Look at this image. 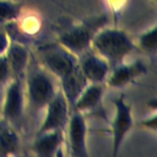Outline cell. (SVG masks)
Wrapping results in <instances>:
<instances>
[{"label": "cell", "mask_w": 157, "mask_h": 157, "mask_svg": "<svg viewBox=\"0 0 157 157\" xmlns=\"http://www.w3.org/2000/svg\"><path fill=\"white\" fill-rule=\"evenodd\" d=\"M23 83L26 103L33 114L43 110L59 90L55 77L32 58L26 70Z\"/></svg>", "instance_id": "cell-1"}, {"label": "cell", "mask_w": 157, "mask_h": 157, "mask_svg": "<svg viewBox=\"0 0 157 157\" xmlns=\"http://www.w3.org/2000/svg\"><path fill=\"white\" fill-rule=\"evenodd\" d=\"M91 49L102 56L110 67L124 61L136 47L132 37L118 27H102L91 42Z\"/></svg>", "instance_id": "cell-2"}, {"label": "cell", "mask_w": 157, "mask_h": 157, "mask_svg": "<svg viewBox=\"0 0 157 157\" xmlns=\"http://www.w3.org/2000/svg\"><path fill=\"white\" fill-rule=\"evenodd\" d=\"M107 22L108 16L105 13H99L85 18L78 23L69 25L60 29L56 37V42L78 56L91 48V42L94 34L102 27H104Z\"/></svg>", "instance_id": "cell-3"}, {"label": "cell", "mask_w": 157, "mask_h": 157, "mask_svg": "<svg viewBox=\"0 0 157 157\" xmlns=\"http://www.w3.org/2000/svg\"><path fill=\"white\" fill-rule=\"evenodd\" d=\"M38 61L55 78L63 77L77 66V56L58 42L39 47Z\"/></svg>", "instance_id": "cell-4"}, {"label": "cell", "mask_w": 157, "mask_h": 157, "mask_svg": "<svg viewBox=\"0 0 157 157\" xmlns=\"http://www.w3.org/2000/svg\"><path fill=\"white\" fill-rule=\"evenodd\" d=\"M25 78L12 77L6 83V90L2 93V101L0 107L1 119L15 126L16 129L21 125L26 97H25Z\"/></svg>", "instance_id": "cell-5"}, {"label": "cell", "mask_w": 157, "mask_h": 157, "mask_svg": "<svg viewBox=\"0 0 157 157\" xmlns=\"http://www.w3.org/2000/svg\"><path fill=\"white\" fill-rule=\"evenodd\" d=\"M113 104H114V117L110 123V132H112V155L115 157L126 135L131 131L134 126V119H132L131 104L126 102L125 94H120L119 97L114 98Z\"/></svg>", "instance_id": "cell-6"}, {"label": "cell", "mask_w": 157, "mask_h": 157, "mask_svg": "<svg viewBox=\"0 0 157 157\" xmlns=\"http://www.w3.org/2000/svg\"><path fill=\"white\" fill-rule=\"evenodd\" d=\"M67 140L69 153L72 157H87V123L83 113L71 110L67 124L64 129Z\"/></svg>", "instance_id": "cell-7"}, {"label": "cell", "mask_w": 157, "mask_h": 157, "mask_svg": "<svg viewBox=\"0 0 157 157\" xmlns=\"http://www.w3.org/2000/svg\"><path fill=\"white\" fill-rule=\"evenodd\" d=\"M44 110H45V115L37 132L50 131L55 129H65L71 109L60 90L56 91L54 97L45 105Z\"/></svg>", "instance_id": "cell-8"}, {"label": "cell", "mask_w": 157, "mask_h": 157, "mask_svg": "<svg viewBox=\"0 0 157 157\" xmlns=\"http://www.w3.org/2000/svg\"><path fill=\"white\" fill-rule=\"evenodd\" d=\"M146 72H147V65L141 60L128 64L121 61L115 66L110 67L109 74L104 82L110 88H121L134 82L136 78H139Z\"/></svg>", "instance_id": "cell-9"}, {"label": "cell", "mask_w": 157, "mask_h": 157, "mask_svg": "<svg viewBox=\"0 0 157 157\" xmlns=\"http://www.w3.org/2000/svg\"><path fill=\"white\" fill-rule=\"evenodd\" d=\"M77 65L88 82H104L110 66L91 48L77 56Z\"/></svg>", "instance_id": "cell-10"}, {"label": "cell", "mask_w": 157, "mask_h": 157, "mask_svg": "<svg viewBox=\"0 0 157 157\" xmlns=\"http://www.w3.org/2000/svg\"><path fill=\"white\" fill-rule=\"evenodd\" d=\"M5 55L7 58V63L10 66L11 78L12 77L25 78L26 70H27L29 60L32 58L28 47L23 42L10 38Z\"/></svg>", "instance_id": "cell-11"}, {"label": "cell", "mask_w": 157, "mask_h": 157, "mask_svg": "<svg viewBox=\"0 0 157 157\" xmlns=\"http://www.w3.org/2000/svg\"><path fill=\"white\" fill-rule=\"evenodd\" d=\"M64 140H65L64 129L37 132L32 142V151L40 157L58 156L59 150L63 148Z\"/></svg>", "instance_id": "cell-12"}, {"label": "cell", "mask_w": 157, "mask_h": 157, "mask_svg": "<svg viewBox=\"0 0 157 157\" xmlns=\"http://www.w3.org/2000/svg\"><path fill=\"white\" fill-rule=\"evenodd\" d=\"M104 87V82H88L71 105V110L85 113L96 109L102 102Z\"/></svg>", "instance_id": "cell-13"}, {"label": "cell", "mask_w": 157, "mask_h": 157, "mask_svg": "<svg viewBox=\"0 0 157 157\" xmlns=\"http://www.w3.org/2000/svg\"><path fill=\"white\" fill-rule=\"evenodd\" d=\"M58 81H59V90L64 94V97L67 101L70 109H71V105L74 104V102L76 101L78 94L82 92L85 86L88 83V81L85 78V76L80 71L78 65L69 74L58 78Z\"/></svg>", "instance_id": "cell-14"}, {"label": "cell", "mask_w": 157, "mask_h": 157, "mask_svg": "<svg viewBox=\"0 0 157 157\" xmlns=\"http://www.w3.org/2000/svg\"><path fill=\"white\" fill-rule=\"evenodd\" d=\"M20 136L17 129L5 121L0 120V156H12L18 153Z\"/></svg>", "instance_id": "cell-15"}, {"label": "cell", "mask_w": 157, "mask_h": 157, "mask_svg": "<svg viewBox=\"0 0 157 157\" xmlns=\"http://www.w3.org/2000/svg\"><path fill=\"white\" fill-rule=\"evenodd\" d=\"M135 47L147 55H153L157 52V25L155 23L148 29L140 33L136 38Z\"/></svg>", "instance_id": "cell-16"}, {"label": "cell", "mask_w": 157, "mask_h": 157, "mask_svg": "<svg viewBox=\"0 0 157 157\" xmlns=\"http://www.w3.org/2000/svg\"><path fill=\"white\" fill-rule=\"evenodd\" d=\"M23 4L16 0H0V25L15 22L22 15Z\"/></svg>", "instance_id": "cell-17"}, {"label": "cell", "mask_w": 157, "mask_h": 157, "mask_svg": "<svg viewBox=\"0 0 157 157\" xmlns=\"http://www.w3.org/2000/svg\"><path fill=\"white\" fill-rule=\"evenodd\" d=\"M15 26L18 28V31L22 34L26 36H34L40 31L42 21L37 15L28 13V15H21L17 21L13 22Z\"/></svg>", "instance_id": "cell-18"}, {"label": "cell", "mask_w": 157, "mask_h": 157, "mask_svg": "<svg viewBox=\"0 0 157 157\" xmlns=\"http://www.w3.org/2000/svg\"><path fill=\"white\" fill-rule=\"evenodd\" d=\"M11 78V72H10V66L7 63V58L4 54L0 55V87H4Z\"/></svg>", "instance_id": "cell-19"}, {"label": "cell", "mask_w": 157, "mask_h": 157, "mask_svg": "<svg viewBox=\"0 0 157 157\" xmlns=\"http://www.w3.org/2000/svg\"><path fill=\"white\" fill-rule=\"evenodd\" d=\"M137 125L144 128V129H147V130L156 132L157 131V110H152V114L141 119L137 123Z\"/></svg>", "instance_id": "cell-20"}, {"label": "cell", "mask_w": 157, "mask_h": 157, "mask_svg": "<svg viewBox=\"0 0 157 157\" xmlns=\"http://www.w3.org/2000/svg\"><path fill=\"white\" fill-rule=\"evenodd\" d=\"M10 37L4 25H0V55L6 52V48L9 45Z\"/></svg>", "instance_id": "cell-21"}, {"label": "cell", "mask_w": 157, "mask_h": 157, "mask_svg": "<svg viewBox=\"0 0 157 157\" xmlns=\"http://www.w3.org/2000/svg\"><path fill=\"white\" fill-rule=\"evenodd\" d=\"M107 2H108V6H109L110 11H112L113 15H114V18L117 20L118 15L120 13L121 9H123L124 5H125V0H107Z\"/></svg>", "instance_id": "cell-22"}, {"label": "cell", "mask_w": 157, "mask_h": 157, "mask_svg": "<svg viewBox=\"0 0 157 157\" xmlns=\"http://www.w3.org/2000/svg\"><path fill=\"white\" fill-rule=\"evenodd\" d=\"M1 101H2V92H1V87H0V107H1Z\"/></svg>", "instance_id": "cell-23"}]
</instances>
